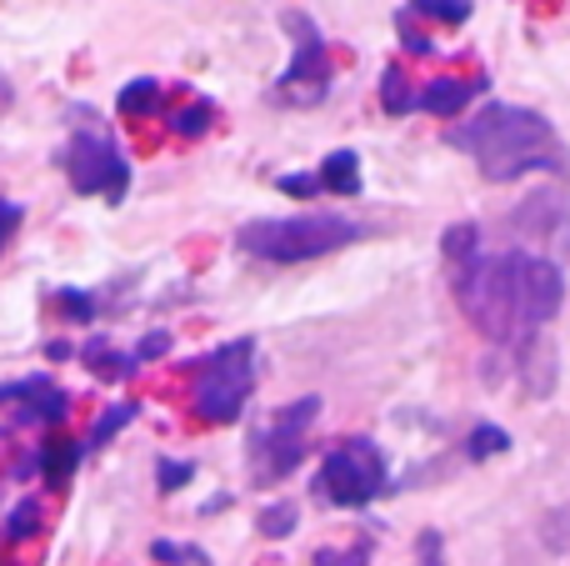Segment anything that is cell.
<instances>
[{
	"mask_svg": "<svg viewBox=\"0 0 570 566\" xmlns=\"http://www.w3.org/2000/svg\"><path fill=\"white\" fill-rule=\"evenodd\" d=\"M455 301L471 316L475 331H485L501 347L531 341L546 321H556L566 301V276L556 261L531 251H501V256H471L455 266Z\"/></svg>",
	"mask_w": 570,
	"mask_h": 566,
	"instance_id": "6da1fadb",
	"label": "cell"
},
{
	"mask_svg": "<svg viewBox=\"0 0 570 566\" xmlns=\"http://www.w3.org/2000/svg\"><path fill=\"white\" fill-rule=\"evenodd\" d=\"M445 140L455 150H465L481 166L485 180H515V176H531V170H566V150L556 146L551 120L525 106L491 100L481 116L455 126Z\"/></svg>",
	"mask_w": 570,
	"mask_h": 566,
	"instance_id": "7a4b0ae2",
	"label": "cell"
},
{
	"mask_svg": "<svg viewBox=\"0 0 570 566\" xmlns=\"http://www.w3.org/2000/svg\"><path fill=\"white\" fill-rule=\"evenodd\" d=\"M361 241V221L335 216V211H311V216H266L246 221L236 231V246L256 261H276V266H295V261H315L331 251Z\"/></svg>",
	"mask_w": 570,
	"mask_h": 566,
	"instance_id": "3957f363",
	"label": "cell"
},
{
	"mask_svg": "<svg viewBox=\"0 0 570 566\" xmlns=\"http://www.w3.org/2000/svg\"><path fill=\"white\" fill-rule=\"evenodd\" d=\"M250 387H256V341L236 336L196 361V417L210 427H230L246 411Z\"/></svg>",
	"mask_w": 570,
	"mask_h": 566,
	"instance_id": "277c9868",
	"label": "cell"
},
{
	"mask_svg": "<svg viewBox=\"0 0 570 566\" xmlns=\"http://www.w3.org/2000/svg\"><path fill=\"white\" fill-rule=\"evenodd\" d=\"M385 481H391V471H385L381 447L365 437H351L325 451L321 471H315V497L331 501V507H371L385 491Z\"/></svg>",
	"mask_w": 570,
	"mask_h": 566,
	"instance_id": "5b68a950",
	"label": "cell"
},
{
	"mask_svg": "<svg viewBox=\"0 0 570 566\" xmlns=\"http://www.w3.org/2000/svg\"><path fill=\"white\" fill-rule=\"evenodd\" d=\"M60 166H66L70 186L80 191V196H106L110 206H120L130 191V160L120 156L116 136H106V130H76L70 136V146L60 150Z\"/></svg>",
	"mask_w": 570,
	"mask_h": 566,
	"instance_id": "8992f818",
	"label": "cell"
},
{
	"mask_svg": "<svg viewBox=\"0 0 570 566\" xmlns=\"http://www.w3.org/2000/svg\"><path fill=\"white\" fill-rule=\"evenodd\" d=\"M281 26L295 36V56L285 66V76L271 86V100L276 106H321L331 96V56H325V36L315 30L311 16L301 10H285Z\"/></svg>",
	"mask_w": 570,
	"mask_h": 566,
	"instance_id": "52a82bcc",
	"label": "cell"
},
{
	"mask_svg": "<svg viewBox=\"0 0 570 566\" xmlns=\"http://www.w3.org/2000/svg\"><path fill=\"white\" fill-rule=\"evenodd\" d=\"M315 411H321V401L301 397L295 407L276 411V417H271V427H261L256 437H250V477H256V487H271V481H281L285 471L301 467L305 427L315 421Z\"/></svg>",
	"mask_w": 570,
	"mask_h": 566,
	"instance_id": "ba28073f",
	"label": "cell"
},
{
	"mask_svg": "<svg viewBox=\"0 0 570 566\" xmlns=\"http://www.w3.org/2000/svg\"><path fill=\"white\" fill-rule=\"evenodd\" d=\"M16 407V421H26V427H56V421H66L70 401L66 391L56 387V381L46 377H26V381H10V387H0V407Z\"/></svg>",
	"mask_w": 570,
	"mask_h": 566,
	"instance_id": "9c48e42d",
	"label": "cell"
},
{
	"mask_svg": "<svg viewBox=\"0 0 570 566\" xmlns=\"http://www.w3.org/2000/svg\"><path fill=\"white\" fill-rule=\"evenodd\" d=\"M491 86V80H461V76H441L431 80V86L415 96V110H425V116H461L465 106H471L481 90Z\"/></svg>",
	"mask_w": 570,
	"mask_h": 566,
	"instance_id": "30bf717a",
	"label": "cell"
},
{
	"mask_svg": "<svg viewBox=\"0 0 570 566\" xmlns=\"http://www.w3.org/2000/svg\"><path fill=\"white\" fill-rule=\"evenodd\" d=\"M80 457H86V441L50 437L46 447H40V457H36V467H40V477H46V487H66V481L76 477Z\"/></svg>",
	"mask_w": 570,
	"mask_h": 566,
	"instance_id": "8fae6325",
	"label": "cell"
},
{
	"mask_svg": "<svg viewBox=\"0 0 570 566\" xmlns=\"http://www.w3.org/2000/svg\"><path fill=\"white\" fill-rule=\"evenodd\" d=\"M315 176H321V186L335 191V196H361V156H355V150H331Z\"/></svg>",
	"mask_w": 570,
	"mask_h": 566,
	"instance_id": "7c38bea8",
	"label": "cell"
},
{
	"mask_svg": "<svg viewBox=\"0 0 570 566\" xmlns=\"http://www.w3.org/2000/svg\"><path fill=\"white\" fill-rule=\"evenodd\" d=\"M116 106H120V116H156L160 106H166V90H160V80H150V76H140V80H126L120 86V96H116Z\"/></svg>",
	"mask_w": 570,
	"mask_h": 566,
	"instance_id": "4fadbf2b",
	"label": "cell"
},
{
	"mask_svg": "<svg viewBox=\"0 0 570 566\" xmlns=\"http://www.w3.org/2000/svg\"><path fill=\"white\" fill-rule=\"evenodd\" d=\"M381 106H385V116H405V110H415V86L405 80L401 66H385V76H381Z\"/></svg>",
	"mask_w": 570,
	"mask_h": 566,
	"instance_id": "5bb4252c",
	"label": "cell"
},
{
	"mask_svg": "<svg viewBox=\"0 0 570 566\" xmlns=\"http://www.w3.org/2000/svg\"><path fill=\"white\" fill-rule=\"evenodd\" d=\"M86 367H96L106 381H120V377H130L140 361H136V357H120V351H110L106 341H90V347H86Z\"/></svg>",
	"mask_w": 570,
	"mask_h": 566,
	"instance_id": "9a60e30c",
	"label": "cell"
},
{
	"mask_svg": "<svg viewBox=\"0 0 570 566\" xmlns=\"http://www.w3.org/2000/svg\"><path fill=\"white\" fill-rule=\"evenodd\" d=\"M441 251H445V261H451V266H465L471 256H481V231H475L471 221H465V226H451L441 236Z\"/></svg>",
	"mask_w": 570,
	"mask_h": 566,
	"instance_id": "2e32d148",
	"label": "cell"
},
{
	"mask_svg": "<svg viewBox=\"0 0 570 566\" xmlns=\"http://www.w3.org/2000/svg\"><path fill=\"white\" fill-rule=\"evenodd\" d=\"M136 411H140V407H136V401H120V407H110V411H106V417H100V421H96V427H90V437H86V451L106 447V441H110V437H116V431H120V427H130V421H136Z\"/></svg>",
	"mask_w": 570,
	"mask_h": 566,
	"instance_id": "e0dca14e",
	"label": "cell"
},
{
	"mask_svg": "<svg viewBox=\"0 0 570 566\" xmlns=\"http://www.w3.org/2000/svg\"><path fill=\"white\" fill-rule=\"evenodd\" d=\"M210 120H216V110H210L206 100H196V106H180V110H170V130H176V136H186V140L206 136V130H210Z\"/></svg>",
	"mask_w": 570,
	"mask_h": 566,
	"instance_id": "ac0fdd59",
	"label": "cell"
},
{
	"mask_svg": "<svg viewBox=\"0 0 570 566\" xmlns=\"http://www.w3.org/2000/svg\"><path fill=\"white\" fill-rule=\"evenodd\" d=\"M411 16L441 20V26H461L471 16V0H411Z\"/></svg>",
	"mask_w": 570,
	"mask_h": 566,
	"instance_id": "d6986e66",
	"label": "cell"
},
{
	"mask_svg": "<svg viewBox=\"0 0 570 566\" xmlns=\"http://www.w3.org/2000/svg\"><path fill=\"white\" fill-rule=\"evenodd\" d=\"M36 531H40V501L36 497L16 501V511L6 517V541H26V537H36Z\"/></svg>",
	"mask_w": 570,
	"mask_h": 566,
	"instance_id": "ffe728a7",
	"label": "cell"
},
{
	"mask_svg": "<svg viewBox=\"0 0 570 566\" xmlns=\"http://www.w3.org/2000/svg\"><path fill=\"white\" fill-rule=\"evenodd\" d=\"M465 451H471L475 461L501 457V451H511V437H505L501 427H475V431H471V441H465Z\"/></svg>",
	"mask_w": 570,
	"mask_h": 566,
	"instance_id": "44dd1931",
	"label": "cell"
},
{
	"mask_svg": "<svg viewBox=\"0 0 570 566\" xmlns=\"http://www.w3.org/2000/svg\"><path fill=\"white\" fill-rule=\"evenodd\" d=\"M295 521H301V511H295L291 501H276V507H266V511H261V521H256V527H261V537H291V531H295Z\"/></svg>",
	"mask_w": 570,
	"mask_h": 566,
	"instance_id": "7402d4cb",
	"label": "cell"
},
{
	"mask_svg": "<svg viewBox=\"0 0 570 566\" xmlns=\"http://www.w3.org/2000/svg\"><path fill=\"white\" fill-rule=\"evenodd\" d=\"M56 311L66 321H90V316H96V301H90V291L66 286V291H56Z\"/></svg>",
	"mask_w": 570,
	"mask_h": 566,
	"instance_id": "603a6c76",
	"label": "cell"
},
{
	"mask_svg": "<svg viewBox=\"0 0 570 566\" xmlns=\"http://www.w3.org/2000/svg\"><path fill=\"white\" fill-rule=\"evenodd\" d=\"M541 537H546V547H551V552H566V557H570V501H566V507H556L551 517H546Z\"/></svg>",
	"mask_w": 570,
	"mask_h": 566,
	"instance_id": "cb8c5ba5",
	"label": "cell"
},
{
	"mask_svg": "<svg viewBox=\"0 0 570 566\" xmlns=\"http://www.w3.org/2000/svg\"><path fill=\"white\" fill-rule=\"evenodd\" d=\"M150 557H156V562H170V566H206V562H210L206 552L176 547V541H156V547H150Z\"/></svg>",
	"mask_w": 570,
	"mask_h": 566,
	"instance_id": "d4e9b609",
	"label": "cell"
},
{
	"mask_svg": "<svg viewBox=\"0 0 570 566\" xmlns=\"http://www.w3.org/2000/svg\"><path fill=\"white\" fill-rule=\"evenodd\" d=\"M190 477H196V467H190V461H170V457H160V467H156L160 491H180Z\"/></svg>",
	"mask_w": 570,
	"mask_h": 566,
	"instance_id": "484cf974",
	"label": "cell"
},
{
	"mask_svg": "<svg viewBox=\"0 0 570 566\" xmlns=\"http://www.w3.org/2000/svg\"><path fill=\"white\" fill-rule=\"evenodd\" d=\"M276 186L285 191V196H315V191H321V176H311V170H291V176H281Z\"/></svg>",
	"mask_w": 570,
	"mask_h": 566,
	"instance_id": "4316f807",
	"label": "cell"
},
{
	"mask_svg": "<svg viewBox=\"0 0 570 566\" xmlns=\"http://www.w3.org/2000/svg\"><path fill=\"white\" fill-rule=\"evenodd\" d=\"M395 30H401V40H405V50H415V56H431V40L421 36V30L411 26V10H401L395 16Z\"/></svg>",
	"mask_w": 570,
	"mask_h": 566,
	"instance_id": "83f0119b",
	"label": "cell"
},
{
	"mask_svg": "<svg viewBox=\"0 0 570 566\" xmlns=\"http://www.w3.org/2000/svg\"><path fill=\"white\" fill-rule=\"evenodd\" d=\"M315 566H365V547H351V552L321 547V552H315Z\"/></svg>",
	"mask_w": 570,
	"mask_h": 566,
	"instance_id": "f1b7e54d",
	"label": "cell"
},
{
	"mask_svg": "<svg viewBox=\"0 0 570 566\" xmlns=\"http://www.w3.org/2000/svg\"><path fill=\"white\" fill-rule=\"evenodd\" d=\"M166 351H170V336H166V331H150V336L140 341L136 361H156V357H166Z\"/></svg>",
	"mask_w": 570,
	"mask_h": 566,
	"instance_id": "f546056e",
	"label": "cell"
},
{
	"mask_svg": "<svg viewBox=\"0 0 570 566\" xmlns=\"http://www.w3.org/2000/svg\"><path fill=\"white\" fill-rule=\"evenodd\" d=\"M16 226H20V206L16 201H0V251H6V241L16 236Z\"/></svg>",
	"mask_w": 570,
	"mask_h": 566,
	"instance_id": "4dcf8cb0",
	"label": "cell"
},
{
	"mask_svg": "<svg viewBox=\"0 0 570 566\" xmlns=\"http://www.w3.org/2000/svg\"><path fill=\"white\" fill-rule=\"evenodd\" d=\"M435 547H441V537H435V531H425V537H421V566H441V557H435Z\"/></svg>",
	"mask_w": 570,
	"mask_h": 566,
	"instance_id": "1f68e13d",
	"label": "cell"
},
{
	"mask_svg": "<svg viewBox=\"0 0 570 566\" xmlns=\"http://www.w3.org/2000/svg\"><path fill=\"white\" fill-rule=\"evenodd\" d=\"M0 106H10V80H6V70H0Z\"/></svg>",
	"mask_w": 570,
	"mask_h": 566,
	"instance_id": "d6a6232c",
	"label": "cell"
}]
</instances>
